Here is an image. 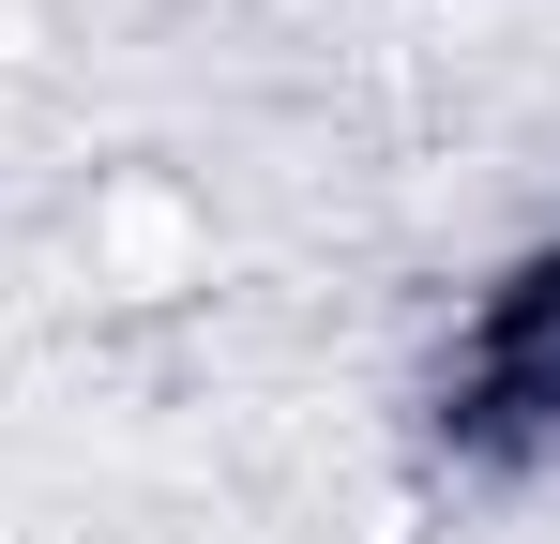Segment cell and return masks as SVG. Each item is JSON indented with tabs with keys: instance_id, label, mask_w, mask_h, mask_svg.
I'll return each mask as SVG.
<instances>
[{
	"instance_id": "obj_1",
	"label": "cell",
	"mask_w": 560,
	"mask_h": 544,
	"mask_svg": "<svg viewBox=\"0 0 560 544\" xmlns=\"http://www.w3.org/2000/svg\"><path fill=\"white\" fill-rule=\"evenodd\" d=\"M440 424H455L469 469H546L560 453V243L469 303L455 363H440Z\"/></svg>"
}]
</instances>
